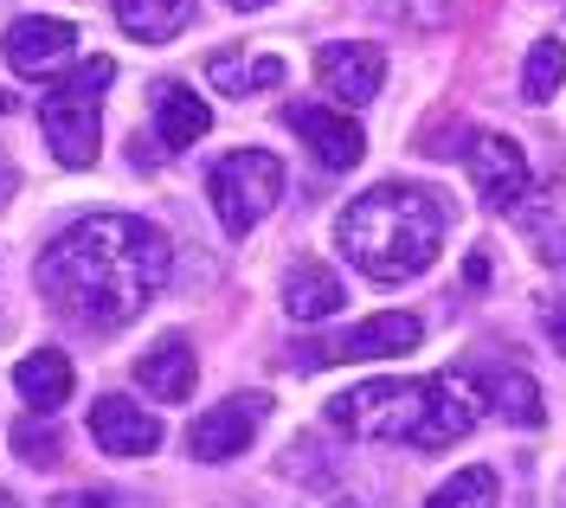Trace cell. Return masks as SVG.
Masks as SVG:
<instances>
[{
	"mask_svg": "<svg viewBox=\"0 0 566 508\" xmlns=\"http://www.w3.org/2000/svg\"><path fill=\"white\" fill-rule=\"evenodd\" d=\"M0 52H7V65L20 77H45V72H59V65H71L77 27L71 20H52V13H27V20H13L0 33Z\"/></svg>",
	"mask_w": 566,
	"mask_h": 508,
	"instance_id": "30bf717a",
	"label": "cell"
},
{
	"mask_svg": "<svg viewBox=\"0 0 566 508\" xmlns=\"http://www.w3.org/2000/svg\"><path fill=\"white\" fill-rule=\"evenodd\" d=\"M342 296H348L342 290V277L310 257V264H296V271L283 277V316H290V322H322V316L342 309Z\"/></svg>",
	"mask_w": 566,
	"mask_h": 508,
	"instance_id": "2e32d148",
	"label": "cell"
},
{
	"mask_svg": "<svg viewBox=\"0 0 566 508\" xmlns=\"http://www.w3.org/2000/svg\"><path fill=\"white\" fill-rule=\"evenodd\" d=\"M109 7H116V27L129 39H142V45L180 33L193 20V0H109Z\"/></svg>",
	"mask_w": 566,
	"mask_h": 508,
	"instance_id": "d6986e66",
	"label": "cell"
},
{
	"mask_svg": "<svg viewBox=\"0 0 566 508\" xmlns=\"http://www.w3.org/2000/svg\"><path fill=\"white\" fill-rule=\"evenodd\" d=\"M207 77L226 91V97H258V91H277V84H283V59L226 45V52H212V59H207Z\"/></svg>",
	"mask_w": 566,
	"mask_h": 508,
	"instance_id": "e0dca14e",
	"label": "cell"
},
{
	"mask_svg": "<svg viewBox=\"0 0 566 508\" xmlns=\"http://www.w3.org/2000/svg\"><path fill=\"white\" fill-rule=\"evenodd\" d=\"M59 508H123V496H104V489H84V496H59Z\"/></svg>",
	"mask_w": 566,
	"mask_h": 508,
	"instance_id": "7402d4cb",
	"label": "cell"
},
{
	"mask_svg": "<svg viewBox=\"0 0 566 508\" xmlns=\"http://www.w3.org/2000/svg\"><path fill=\"white\" fill-rule=\"evenodd\" d=\"M547 328H554V341H560V354H566V303H547Z\"/></svg>",
	"mask_w": 566,
	"mask_h": 508,
	"instance_id": "603a6c76",
	"label": "cell"
},
{
	"mask_svg": "<svg viewBox=\"0 0 566 508\" xmlns=\"http://www.w3.org/2000/svg\"><path fill=\"white\" fill-rule=\"evenodd\" d=\"M444 225H451V213H444L438 193H424L412 181H387V187H367L360 200H348V213L335 219V245L360 277L406 284V277L438 264Z\"/></svg>",
	"mask_w": 566,
	"mask_h": 508,
	"instance_id": "3957f363",
	"label": "cell"
},
{
	"mask_svg": "<svg viewBox=\"0 0 566 508\" xmlns=\"http://www.w3.org/2000/svg\"><path fill=\"white\" fill-rule=\"evenodd\" d=\"M13 387H20V400H27V412H59V405L71 400V387H77V373H71L65 348H33L27 361L13 367Z\"/></svg>",
	"mask_w": 566,
	"mask_h": 508,
	"instance_id": "5bb4252c",
	"label": "cell"
},
{
	"mask_svg": "<svg viewBox=\"0 0 566 508\" xmlns=\"http://www.w3.org/2000/svg\"><path fill=\"white\" fill-rule=\"evenodd\" d=\"M419 341H424V322H419V316H412V309H387V316H367L360 328H348L342 341L296 354V367H328V361H399V354H412Z\"/></svg>",
	"mask_w": 566,
	"mask_h": 508,
	"instance_id": "8992f818",
	"label": "cell"
},
{
	"mask_svg": "<svg viewBox=\"0 0 566 508\" xmlns=\"http://www.w3.org/2000/svg\"><path fill=\"white\" fill-rule=\"evenodd\" d=\"M0 508H20V502H13V496H7V489H0Z\"/></svg>",
	"mask_w": 566,
	"mask_h": 508,
	"instance_id": "484cf974",
	"label": "cell"
},
{
	"mask_svg": "<svg viewBox=\"0 0 566 508\" xmlns=\"http://www.w3.org/2000/svg\"><path fill=\"white\" fill-rule=\"evenodd\" d=\"M212 129V109L200 91H187V84H161V97H155V136H161V148H193L207 142Z\"/></svg>",
	"mask_w": 566,
	"mask_h": 508,
	"instance_id": "9a60e30c",
	"label": "cell"
},
{
	"mask_svg": "<svg viewBox=\"0 0 566 508\" xmlns=\"http://www.w3.org/2000/svg\"><path fill=\"white\" fill-rule=\"evenodd\" d=\"M463 168H470L476 193L490 200L495 213H515V207H522V193H528V181H534L522 142H509V136H495V129L470 136V148H463Z\"/></svg>",
	"mask_w": 566,
	"mask_h": 508,
	"instance_id": "ba28073f",
	"label": "cell"
},
{
	"mask_svg": "<svg viewBox=\"0 0 566 508\" xmlns=\"http://www.w3.org/2000/svg\"><path fill=\"white\" fill-rule=\"evenodd\" d=\"M193 380H200V367H193V348H187V335H168V341H155L148 354L136 361V387L142 393H155V400H193Z\"/></svg>",
	"mask_w": 566,
	"mask_h": 508,
	"instance_id": "4fadbf2b",
	"label": "cell"
},
{
	"mask_svg": "<svg viewBox=\"0 0 566 508\" xmlns=\"http://www.w3.org/2000/svg\"><path fill=\"white\" fill-rule=\"evenodd\" d=\"M495 496H502V483H495V470H483V464H470V470L444 476V483L431 489V502H424V508H495Z\"/></svg>",
	"mask_w": 566,
	"mask_h": 508,
	"instance_id": "44dd1931",
	"label": "cell"
},
{
	"mask_svg": "<svg viewBox=\"0 0 566 508\" xmlns=\"http://www.w3.org/2000/svg\"><path fill=\"white\" fill-rule=\"evenodd\" d=\"M258 425H264V400L258 393H232V400H219L212 412H200L187 425V451L200 464H232L239 451H251Z\"/></svg>",
	"mask_w": 566,
	"mask_h": 508,
	"instance_id": "9c48e42d",
	"label": "cell"
},
{
	"mask_svg": "<svg viewBox=\"0 0 566 508\" xmlns=\"http://www.w3.org/2000/svg\"><path fill=\"white\" fill-rule=\"evenodd\" d=\"M175 252L136 213H84L39 252V290L97 328L136 322L168 284Z\"/></svg>",
	"mask_w": 566,
	"mask_h": 508,
	"instance_id": "6da1fadb",
	"label": "cell"
},
{
	"mask_svg": "<svg viewBox=\"0 0 566 508\" xmlns=\"http://www.w3.org/2000/svg\"><path fill=\"white\" fill-rule=\"evenodd\" d=\"M290 129L310 142V155H316L322 168H354V161L367 155L360 123H354V116H342L335 104H296V109H290Z\"/></svg>",
	"mask_w": 566,
	"mask_h": 508,
	"instance_id": "7c38bea8",
	"label": "cell"
},
{
	"mask_svg": "<svg viewBox=\"0 0 566 508\" xmlns=\"http://www.w3.org/2000/svg\"><path fill=\"white\" fill-rule=\"evenodd\" d=\"M335 508H367V502H335Z\"/></svg>",
	"mask_w": 566,
	"mask_h": 508,
	"instance_id": "4316f807",
	"label": "cell"
},
{
	"mask_svg": "<svg viewBox=\"0 0 566 508\" xmlns=\"http://www.w3.org/2000/svg\"><path fill=\"white\" fill-rule=\"evenodd\" d=\"M91 437L104 444L109 457H148V451H161V419L148 405L123 400V393H104L91 405Z\"/></svg>",
	"mask_w": 566,
	"mask_h": 508,
	"instance_id": "8fae6325",
	"label": "cell"
},
{
	"mask_svg": "<svg viewBox=\"0 0 566 508\" xmlns=\"http://www.w3.org/2000/svg\"><path fill=\"white\" fill-rule=\"evenodd\" d=\"M316 84L335 97V104H374L380 97V84H387V52L380 45H367V39H335V45H322L316 52Z\"/></svg>",
	"mask_w": 566,
	"mask_h": 508,
	"instance_id": "52a82bcc",
	"label": "cell"
},
{
	"mask_svg": "<svg viewBox=\"0 0 566 508\" xmlns=\"http://www.w3.org/2000/svg\"><path fill=\"white\" fill-rule=\"evenodd\" d=\"M483 387L470 373H431V380H367L328 400V425L360 444H419L444 451L483 419Z\"/></svg>",
	"mask_w": 566,
	"mask_h": 508,
	"instance_id": "7a4b0ae2",
	"label": "cell"
},
{
	"mask_svg": "<svg viewBox=\"0 0 566 508\" xmlns=\"http://www.w3.org/2000/svg\"><path fill=\"white\" fill-rule=\"evenodd\" d=\"M207 200H212V213H219V225L232 239H245L251 225L283 200V161L271 148H232V155H219V168L207 174Z\"/></svg>",
	"mask_w": 566,
	"mask_h": 508,
	"instance_id": "5b68a950",
	"label": "cell"
},
{
	"mask_svg": "<svg viewBox=\"0 0 566 508\" xmlns=\"http://www.w3.org/2000/svg\"><path fill=\"white\" fill-rule=\"evenodd\" d=\"M109 77H116L109 59H84V65H77L59 91H45V104H39V129H45V142H52V155H59L65 168H91V161L104 155Z\"/></svg>",
	"mask_w": 566,
	"mask_h": 508,
	"instance_id": "277c9868",
	"label": "cell"
},
{
	"mask_svg": "<svg viewBox=\"0 0 566 508\" xmlns=\"http://www.w3.org/2000/svg\"><path fill=\"white\" fill-rule=\"evenodd\" d=\"M476 387H483V405H490L495 419H509V425H541V419H547L541 387H534L522 367H495V373H483Z\"/></svg>",
	"mask_w": 566,
	"mask_h": 508,
	"instance_id": "ac0fdd59",
	"label": "cell"
},
{
	"mask_svg": "<svg viewBox=\"0 0 566 508\" xmlns=\"http://www.w3.org/2000/svg\"><path fill=\"white\" fill-rule=\"evenodd\" d=\"M560 84H566V39H534L528 65H522V97L528 104H547Z\"/></svg>",
	"mask_w": 566,
	"mask_h": 508,
	"instance_id": "ffe728a7",
	"label": "cell"
},
{
	"mask_svg": "<svg viewBox=\"0 0 566 508\" xmlns=\"http://www.w3.org/2000/svg\"><path fill=\"white\" fill-rule=\"evenodd\" d=\"M7 193H13V168L0 161V207H7Z\"/></svg>",
	"mask_w": 566,
	"mask_h": 508,
	"instance_id": "cb8c5ba5",
	"label": "cell"
},
{
	"mask_svg": "<svg viewBox=\"0 0 566 508\" xmlns=\"http://www.w3.org/2000/svg\"><path fill=\"white\" fill-rule=\"evenodd\" d=\"M232 7H239V13H258V7H271V0H232Z\"/></svg>",
	"mask_w": 566,
	"mask_h": 508,
	"instance_id": "d4e9b609",
	"label": "cell"
}]
</instances>
